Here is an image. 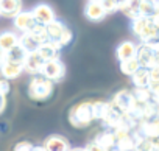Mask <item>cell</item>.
Segmentation results:
<instances>
[{
    "label": "cell",
    "instance_id": "15",
    "mask_svg": "<svg viewBox=\"0 0 159 151\" xmlns=\"http://www.w3.org/2000/svg\"><path fill=\"white\" fill-rule=\"evenodd\" d=\"M24 72V65L20 64H14L10 61H5L2 65H0V77L5 78V80H16L19 78Z\"/></svg>",
    "mask_w": 159,
    "mask_h": 151
},
{
    "label": "cell",
    "instance_id": "31",
    "mask_svg": "<svg viewBox=\"0 0 159 151\" xmlns=\"http://www.w3.org/2000/svg\"><path fill=\"white\" fill-rule=\"evenodd\" d=\"M5 106H7V97H2V95H0V114L3 112Z\"/></svg>",
    "mask_w": 159,
    "mask_h": 151
},
{
    "label": "cell",
    "instance_id": "6",
    "mask_svg": "<svg viewBox=\"0 0 159 151\" xmlns=\"http://www.w3.org/2000/svg\"><path fill=\"white\" fill-rule=\"evenodd\" d=\"M111 104H112L114 108H117L122 114H128V112L133 109V106L136 104V100H134L131 91H119V92L114 95Z\"/></svg>",
    "mask_w": 159,
    "mask_h": 151
},
{
    "label": "cell",
    "instance_id": "20",
    "mask_svg": "<svg viewBox=\"0 0 159 151\" xmlns=\"http://www.w3.org/2000/svg\"><path fill=\"white\" fill-rule=\"evenodd\" d=\"M139 5H140V0H126V2L120 7V11L126 17H129L131 20H134V19L140 17V14H139Z\"/></svg>",
    "mask_w": 159,
    "mask_h": 151
},
{
    "label": "cell",
    "instance_id": "5",
    "mask_svg": "<svg viewBox=\"0 0 159 151\" xmlns=\"http://www.w3.org/2000/svg\"><path fill=\"white\" fill-rule=\"evenodd\" d=\"M64 73H66V67L64 64L59 61V59H55V61H47L44 62L42 69H41V73L44 78L50 80L52 83L53 81H61L62 77H64Z\"/></svg>",
    "mask_w": 159,
    "mask_h": 151
},
{
    "label": "cell",
    "instance_id": "28",
    "mask_svg": "<svg viewBox=\"0 0 159 151\" xmlns=\"http://www.w3.org/2000/svg\"><path fill=\"white\" fill-rule=\"evenodd\" d=\"M10 89H11L10 81L0 77V95H2V97H7V95L10 94Z\"/></svg>",
    "mask_w": 159,
    "mask_h": 151
},
{
    "label": "cell",
    "instance_id": "14",
    "mask_svg": "<svg viewBox=\"0 0 159 151\" xmlns=\"http://www.w3.org/2000/svg\"><path fill=\"white\" fill-rule=\"evenodd\" d=\"M114 135H116V142L111 151H136V142L131 132L129 134H114Z\"/></svg>",
    "mask_w": 159,
    "mask_h": 151
},
{
    "label": "cell",
    "instance_id": "12",
    "mask_svg": "<svg viewBox=\"0 0 159 151\" xmlns=\"http://www.w3.org/2000/svg\"><path fill=\"white\" fill-rule=\"evenodd\" d=\"M44 65V59L39 56V53H28L25 61H24V70L28 72L30 75H39L41 73V69Z\"/></svg>",
    "mask_w": 159,
    "mask_h": 151
},
{
    "label": "cell",
    "instance_id": "24",
    "mask_svg": "<svg viewBox=\"0 0 159 151\" xmlns=\"http://www.w3.org/2000/svg\"><path fill=\"white\" fill-rule=\"evenodd\" d=\"M140 69V64L136 58L133 59H128V61H122L120 62V70L123 75H128V77H133V75Z\"/></svg>",
    "mask_w": 159,
    "mask_h": 151
},
{
    "label": "cell",
    "instance_id": "27",
    "mask_svg": "<svg viewBox=\"0 0 159 151\" xmlns=\"http://www.w3.org/2000/svg\"><path fill=\"white\" fill-rule=\"evenodd\" d=\"M105 8V11L109 14V13H114V11H119V2L117 0H102L100 2Z\"/></svg>",
    "mask_w": 159,
    "mask_h": 151
},
{
    "label": "cell",
    "instance_id": "32",
    "mask_svg": "<svg viewBox=\"0 0 159 151\" xmlns=\"http://www.w3.org/2000/svg\"><path fill=\"white\" fill-rule=\"evenodd\" d=\"M5 61H7V51L0 48V65H2Z\"/></svg>",
    "mask_w": 159,
    "mask_h": 151
},
{
    "label": "cell",
    "instance_id": "2",
    "mask_svg": "<svg viewBox=\"0 0 159 151\" xmlns=\"http://www.w3.org/2000/svg\"><path fill=\"white\" fill-rule=\"evenodd\" d=\"M53 94V83L42 75H34L28 84V97L36 101H44Z\"/></svg>",
    "mask_w": 159,
    "mask_h": 151
},
{
    "label": "cell",
    "instance_id": "13",
    "mask_svg": "<svg viewBox=\"0 0 159 151\" xmlns=\"http://www.w3.org/2000/svg\"><path fill=\"white\" fill-rule=\"evenodd\" d=\"M42 44H44V42H42L38 36H34L33 33H22V36L19 38V45H20L27 53H36Z\"/></svg>",
    "mask_w": 159,
    "mask_h": 151
},
{
    "label": "cell",
    "instance_id": "8",
    "mask_svg": "<svg viewBox=\"0 0 159 151\" xmlns=\"http://www.w3.org/2000/svg\"><path fill=\"white\" fill-rule=\"evenodd\" d=\"M61 48H62L61 44L53 42V41H47V42H44V44L39 47L38 53H39V56L44 59V62H47V61L59 59V51H61Z\"/></svg>",
    "mask_w": 159,
    "mask_h": 151
},
{
    "label": "cell",
    "instance_id": "23",
    "mask_svg": "<svg viewBox=\"0 0 159 151\" xmlns=\"http://www.w3.org/2000/svg\"><path fill=\"white\" fill-rule=\"evenodd\" d=\"M111 108V103L108 101H94L92 103V117L94 120H103Z\"/></svg>",
    "mask_w": 159,
    "mask_h": 151
},
{
    "label": "cell",
    "instance_id": "11",
    "mask_svg": "<svg viewBox=\"0 0 159 151\" xmlns=\"http://www.w3.org/2000/svg\"><path fill=\"white\" fill-rule=\"evenodd\" d=\"M22 11V0H0V16L16 17Z\"/></svg>",
    "mask_w": 159,
    "mask_h": 151
},
{
    "label": "cell",
    "instance_id": "16",
    "mask_svg": "<svg viewBox=\"0 0 159 151\" xmlns=\"http://www.w3.org/2000/svg\"><path fill=\"white\" fill-rule=\"evenodd\" d=\"M106 11L103 8V5L100 2H88L86 5V17L89 20H94V22H98V20H103L106 17Z\"/></svg>",
    "mask_w": 159,
    "mask_h": 151
},
{
    "label": "cell",
    "instance_id": "19",
    "mask_svg": "<svg viewBox=\"0 0 159 151\" xmlns=\"http://www.w3.org/2000/svg\"><path fill=\"white\" fill-rule=\"evenodd\" d=\"M16 45H19V36L13 31H2L0 33V48L5 50L7 53L14 48Z\"/></svg>",
    "mask_w": 159,
    "mask_h": 151
},
{
    "label": "cell",
    "instance_id": "30",
    "mask_svg": "<svg viewBox=\"0 0 159 151\" xmlns=\"http://www.w3.org/2000/svg\"><path fill=\"white\" fill-rule=\"evenodd\" d=\"M86 151H106V149H103V148H100L97 143H94V142H89L88 145H86V148H84Z\"/></svg>",
    "mask_w": 159,
    "mask_h": 151
},
{
    "label": "cell",
    "instance_id": "34",
    "mask_svg": "<svg viewBox=\"0 0 159 151\" xmlns=\"http://www.w3.org/2000/svg\"><path fill=\"white\" fill-rule=\"evenodd\" d=\"M69 151H86L84 148H70Z\"/></svg>",
    "mask_w": 159,
    "mask_h": 151
},
{
    "label": "cell",
    "instance_id": "25",
    "mask_svg": "<svg viewBox=\"0 0 159 151\" xmlns=\"http://www.w3.org/2000/svg\"><path fill=\"white\" fill-rule=\"evenodd\" d=\"M131 94H133L136 103H142V104L151 101V98H153V95L148 91V87H134V91H131Z\"/></svg>",
    "mask_w": 159,
    "mask_h": 151
},
{
    "label": "cell",
    "instance_id": "18",
    "mask_svg": "<svg viewBox=\"0 0 159 151\" xmlns=\"http://www.w3.org/2000/svg\"><path fill=\"white\" fill-rule=\"evenodd\" d=\"M92 142L97 143L100 148H103V149H106V151H111V148L114 146V142H116V135H114L112 131L105 129V131L98 132Z\"/></svg>",
    "mask_w": 159,
    "mask_h": 151
},
{
    "label": "cell",
    "instance_id": "3",
    "mask_svg": "<svg viewBox=\"0 0 159 151\" xmlns=\"http://www.w3.org/2000/svg\"><path fill=\"white\" fill-rule=\"evenodd\" d=\"M136 59L139 61L140 67H143L147 70L159 69V45L140 44L137 47Z\"/></svg>",
    "mask_w": 159,
    "mask_h": 151
},
{
    "label": "cell",
    "instance_id": "29",
    "mask_svg": "<svg viewBox=\"0 0 159 151\" xmlns=\"http://www.w3.org/2000/svg\"><path fill=\"white\" fill-rule=\"evenodd\" d=\"M31 149H33V143H30V142H27V140L19 142V143H16V146H14V151H31Z\"/></svg>",
    "mask_w": 159,
    "mask_h": 151
},
{
    "label": "cell",
    "instance_id": "26",
    "mask_svg": "<svg viewBox=\"0 0 159 151\" xmlns=\"http://www.w3.org/2000/svg\"><path fill=\"white\" fill-rule=\"evenodd\" d=\"M139 14H140V17H148V19H151V17L156 14V10H154V3H153V0H140V5H139Z\"/></svg>",
    "mask_w": 159,
    "mask_h": 151
},
{
    "label": "cell",
    "instance_id": "17",
    "mask_svg": "<svg viewBox=\"0 0 159 151\" xmlns=\"http://www.w3.org/2000/svg\"><path fill=\"white\" fill-rule=\"evenodd\" d=\"M136 53H137V45L131 41H125L117 47V58L120 62L136 58Z\"/></svg>",
    "mask_w": 159,
    "mask_h": 151
},
{
    "label": "cell",
    "instance_id": "22",
    "mask_svg": "<svg viewBox=\"0 0 159 151\" xmlns=\"http://www.w3.org/2000/svg\"><path fill=\"white\" fill-rule=\"evenodd\" d=\"M27 51L20 47V45H16L14 48H11L8 53H7V61H10V62H14V64H20V65H24V61H25V58H27Z\"/></svg>",
    "mask_w": 159,
    "mask_h": 151
},
{
    "label": "cell",
    "instance_id": "9",
    "mask_svg": "<svg viewBox=\"0 0 159 151\" xmlns=\"http://www.w3.org/2000/svg\"><path fill=\"white\" fill-rule=\"evenodd\" d=\"M45 151H69L70 149V145H69V140L62 135H58V134H53V135H48L45 140H44V145Z\"/></svg>",
    "mask_w": 159,
    "mask_h": 151
},
{
    "label": "cell",
    "instance_id": "33",
    "mask_svg": "<svg viewBox=\"0 0 159 151\" xmlns=\"http://www.w3.org/2000/svg\"><path fill=\"white\" fill-rule=\"evenodd\" d=\"M31 151H45V148L42 145H33V149Z\"/></svg>",
    "mask_w": 159,
    "mask_h": 151
},
{
    "label": "cell",
    "instance_id": "35",
    "mask_svg": "<svg viewBox=\"0 0 159 151\" xmlns=\"http://www.w3.org/2000/svg\"><path fill=\"white\" fill-rule=\"evenodd\" d=\"M153 118H154V120H156V123H159V111H157V114H156V115H154V117H153Z\"/></svg>",
    "mask_w": 159,
    "mask_h": 151
},
{
    "label": "cell",
    "instance_id": "4",
    "mask_svg": "<svg viewBox=\"0 0 159 151\" xmlns=\"http://www.w3.org/2000/svg\"><path fill=\"white\" fill-rule=\"evenodd\" d=\"M45 33H47V39L61 44L62 47L67 45L72 41V31L59 20H53L52 24H48L45 27Z\"/></svg>",
    "mask_w": 159,
    "mask_h": 151
},
{
    "label": "cell",
    "instance_id": "7",
    "mask_svg": "<svg viewBox=\"0 0 159 151\" xmlns=\"http://www.w3.org/2000/svg\"><path fill=\"white\" fill-rule=\"evenodd\" d=\"M31 14H33L36 24L44 25V27H47L48 24H52L53 20H56V17H55V11H53L48 5H45V3L36 5V7L31 10Z\"/></svg>",
    "mask_w": 159,
    "mask_h": 151
},
{
    "label": "cell",
    "instance_id": "10",
    "mask_svg": "<svg viewBox=\"0 0 159 151\" xmlns=\"http://www.w3.org/2000/svg\"><path fill=\"white\" fill-rule=\"evenodd\" d=\"M14 27L17 30H20L22 33H28L34 25H36V20L31 14V11H20L16 17H14Z\"/></svg>",
    "mask_w": 159,
    "mask_h": 151
},
{
    "label": "cell",
    "instance_id": "1",
    "mask_svg": "<svg viewBox=\"0 0 159 151\" xmlns=\"http://www.w3.org/2000/svg\"><path fill=\"white\" fill-rule=\"evenodd\" d=\"M69 122L75 128H86L94 122L92 117V103L91 101H81L75 104L69 111Z\"/></svg>",
    "mask_w": 159,
    "mask_h": 151
},
{
    "label": "cell",
    "instance_id": "36",
    "mask_svg": "<svg viewBox=\"0 0 159 151\" xmlns=\"http://www.w3.org/2000/svg\"><path fill=\"white\" fill-rule=\"evenodd\" d=\"M89 2H102V0H89Z\"/></svg>",
    "mask_w": 159,
    "mask_h": 151
},
{
    "label": "cell",
    "instance_id": "21",
    "mask_svg": "<svg viewBox=\"0 0 159 151\" xmlns=\"http://www.w3.org/2000/svg\"><path fill=\"white\" fill-rule=\"evenodd\" d=\"M131 81H133L134 87H148V84H150V70L140 67L131 77Z\"/></svg>",
    "mask_w": 159,
    "mask_h": 151
}]
</instances>
